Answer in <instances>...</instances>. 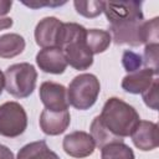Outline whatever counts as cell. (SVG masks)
I'll list each match as a JSON object with an SVG mask.
<instances>
[{
  "label": "cell",
  "mask_w": 159,
  "mask_h": 159,
  "mask_svg": "<svg viewBox=\"0 0 159 159\" xmlns=\"http://www.w3.org/2000/svg\"><path fill=\"white\" fill-rule=\"evenodd\" d=\"M0 159H15L12 152L2 144H0Z\"/></svg>",
  "instance_id": "obj_24"
},
{
  "label": "cell",
  "mask_w": 159,
  "mask_h": 159,
  "mask_svg": "<svg viewBox=\"0 0 159 159\" xmlns=\"http://www.w3.org/2000/svg\"><path fill=\"white\" fill-rule=\"evenodd\" d=\"M140 118L137 111L119 98H109L103 106L102 113L91 124V137L99 148L109 143H122L129 137Z\"/></svg>",
  "instance_id": "obj_1"
},
{
  "label": "cell",
  "mask_w": 159,
  "mask_h": 159,
  "mask_svg": "<svg viewBox=\"0 0 159 159\" xmlns=\"http://www.w3.org/2000/svg\"><path fill=\"white\" fill-rule=\"evenodd\" d=\"M62 145L65 152L75 158H84L91 155L96 147L93 138L86 132H73L67 134Z\"/></svg>",
  "instance_id": "obj_9"
},
{
  "label": "cell",
  "mask_w": 159,
  "mask_h": 159,
  "mask_svg": "<svg viewBox=\"0 0 159 159\" xmlns=\"http://www.w3.org/2000/svg\"><path fill=\"white\" fill-rule=\"evenodd\" d=\"M158 87H159V80L155 77L154 81L152 82V84L149 86V88L142 93L145 104L148 107H150L152 109L158 108Z\"/></svg>",
  "instance_id": "obj_21"
},
{
  "label": "cell",
  "mask_w": 159,
  "mask_h": 159,
  "mask_svg": "<svg viewBox=\"0 0 159 159\" xmlns=\"http://www.w3.org/2000/svg\"><path fill=\"white\" fill-rule=\"evenodd\" d=\"M103 12L109 22V29L116 43L139 46V27L143 24L142 2L138 1H104ZM111 36V37H112Z\"/></svg>",
  "instance_id": "obj_2"
},
{
  "label": "cell",
  "mask_w": 159,
  "mask_h": 159,
  "mask_svg": "<svg viewBox=\"0 0 159 159\" xmlns=\"http://www.w3.org/2000/svg\"><path fill=\"white\" fill-rule=\"evenodd\" d=\"M86 29L75 22L62 25L58 48L62 51L67 65L76 70H87L93 63V55L86 42Z\"/></svg>",
  "instance_id": "obj_3"
},
{
  "label": "cell",
  "mask_w": 159,
  "mask_h": 159,
  "mask_svg": "<svg viewBox=\"0 0 159 159\" xmlns=\"http://www.w3.org/2000/svg\"><path fill=\"white\" fill-rule=\"evenodd\" d=\"M27 125V116L17 102H6L0 106V134L15 138L22 134Z\"/></svg>",
  "instance_id": "obj_6"
},
{
  "label": "cell",
  "mask_w": 159,
  "mask_h": 159,
  "mask_svg": "<svg viewBox=\"0 0 159 159\" xmlns=\"http://www.w3.org/2000/svg\"><path fill=\"white\" fill-rule=\"evenodd\" d=\"M70 112L61 111L53 112L48 109H43L40 116V127L45 134L57 135L63 133L70 124Z\"/></svg>",
  "instance_id": "obj_12"
},
{
  "label": "cell",
  "mask_w": 159,
  "mask_h": 159,
  "mask_svg": "<svg viewBox=\"0 0 159 159\" xmlns=\"http://www.w3.org/2000/svg\"><path fill=\"white\" fill-rule=\"evenodd\" d=\"M111 40L112 37L107 31L97 30V29L86 31V42L92 55L106 51L111 43Z\"/></svg>",
  "instance_id": "obj_16"
},
{
  "label": "cell",
  "mask_w": 159,
  "mask_h": 159,
  "mask_svg": "<svg viewBox=\"0 0 159 159\" xmlns=\"http://www.w3.org/2000/svg\"><path fill=\"white\" fill-rule=\"evenodd\" d=\"M158 17L152 19L150 21H143V24L139 27V40L140 43L150 45V43H158Z\"/></svg>",
  "instance_id": "obj_18"
},
{
  "label": "cell",
  "mask_w": 159,
  "mask_h": 159,
  "mask_svg": "<svg viewBox=\"0 0 159 159\" xmlns=\"http://www.w3.org/2000/svg\"><path fill=\"white\" fill-rule=\"evenodd\" d=\"M157 71L145 67L142 70H137L134 72H130L128 76H125L122 81V87L124 91L129 93H143L145 89L149 88L154 78L157 77Z\"/></svg>",
  "instance_id": "obj_13"
},
{
  "label": "cell",
  "mask_w": 159,
  "mask_h": 159,
  "mask_svg": "<svg viewBox=\"0 0 159 159\" xmlns=\"http://www.w3.org/2000/svg\"><path fill=\"white\" fill-rule=\"evenodd\" d=\"M40 99L48 111H68V99L66 88L55 82H43L40 86Z\"/></svg>",
  "instance_id": "obj_7"
},
{
  "label": "cell",
  "mask_w": 159,
  "mask_h": 159,
  "mask_svg": "<svg viewBox=\"0 0 159 159\" xmlns=\"http://www.w3.org/2000/svg\"><path fill=\"white\" fill-rule=\"evenodd\" d=\"M75 7L78 14L86 17H96L103 11L104 1H75Z\"/></svg>",
  "instance_id": "obj_19"
},
{
  "label": "cell",
  "mask_w": 159,
  "mask_h": 159,
  "mask_svg": "<svg viewBox=\"0 0 159 159\" xmlns=\"http://www.w3.org/2000/svg\"><path fill=\"white\" fill-rule=\"evenodd\" d=\"M99 91L101 84L97 77L91 73H82L76 76L70 83L67 99L75 108L84 111L96 103Z\"/></svg>",
  "instance_id": "obj_4"
},
{
  "label": "cell",
  "mask_w": 159,
  "mask_h": 159,
  "mask_svg": "<svg viewBox=\"0 0 159 159\" xmlns=\"http://www.w3.org/2000/svg\"><path fill=\"white\" fill-rule=\"evenodd\" d=\"M144 63L149 65V68L158 72V43L145 45Z\"/></svg>",
  "instance_id": "obj_22"
},
{
  "label": "cell",
  "mask_w": 159,
  "mask_h": 159,
  "mask_svg": "<svg viewBox=\"0 0 159 159\" xmlns=\"http://www.w3.org/2000/svg\"><path fill=\"white\" fill-rule=\"evenodd\" d=\"M36 62L43 72L55 75L63 73V71L67 67L66 58L58 47L42 48L36 55Z\"/></svg>",
  "instance_id": "obj_11"
},
{
  "label": "cell",
  "mask_w": 159,
  "mask_h": 159,
  "mask_svg": "<svg viewBox=\"0 0 159 159\" xmlns=\"http://www.w3.org/2000/svg\"><path fill=\"white\" fill-rule=\"evenodd\" d=\"M25 48V40L17 34H6L0 36V57L11 58L20 55Z\"/></svg>",
  "instance_id": "obj_15"
},
{
  "label": "cell",
  "mask_w": 159,
  "mask_h": 159,
  "mask_svg": "<svg viewBox=\"0 0 159 159\" xmlns=\"http://www.w3.org/2000/svg\"><path fill=\"white\" fill-rule=\"evenodd\" d=\"M12 2L11 1H0V30L7 29L12 25V20L10 17H5V15L10 11Z\"/></svg>",
  "instance_id": "obj_23"
},
{
  "label": "cell",
  "mask_w": 159,
  "mask_h": 159,
  "mask_svg": "<svg viewBox=\"0 0 159 159\" xmlns=\"http://www.w3.org/2000/svg\"><path fill=\"white\" fill-rule=\"evenodd\" d=\"M16 159H60L58 155L52 152L45 140L34 142L22 147Z\"/></svg>",
  "instance_id": "obj_14"
},
{
  "label": "cell",
  "mask_w": 159,
  "mask_h": 159,
  "mask_svg": "<svg viewBox=\"0 0 159 159\" xmlns=\"http://www.w3.org/2000/svg\"><path fill=\"white\" fill-rule=\"evenodd\" d=\"M122 62H123V66L127 72H134V71L139 70V67L143 65V58L138 53H135L130 50H127L123 53Z\"/></svg>",
  "instance_id": "obj_20"
},
{
  "label": "cell",
  "mask_w": 159,
  "mask_h": 159,
  "mask_svg": "<svg viewBox=\"0 0 159 159\" xmlns=\"http://www.w3.org/2000/svg\"><path fill=\"white\" fill-rule=\"evenodd\" d=\"M4 78L5 88L11 96L16 98H25L35 89L37 72L30 63H16L6 68Z\"/></svg>",
  "instance_id": "obj_5"
},
{
  "label": "cell",
  "mask_w": 159,
  "mask_h": 159,
  "mask_svg": "<svg viewBox=\"0 0 159 159\" xmlns=\"http://www.w3.org/2000/svg\"><path fill=\"white\" fill-rule=\"evenodd\" d=\"M101 153L102 159H134L133 150L122 143H109L104 145Z\"/></svg>",
  "instance_id": "obj_17"
},
{
  "label": "cell",
  "mask_w": 159,
  "mask_h": 159,
  "mask_svg": "<svg viewBox=\"0 0 159 159\" xmlns=\"http://www.w3.org/2000/svg\"><path fill=\"white\" fill-rule=\"evenodd\" d=\"M62 22L56 17H45L42 19L35 29V40L36 43L43 48L47 47H58L60 35L62 30Z\"/></svg>",
  "instance_id": "obj_8"
},
{
  "label": "cell",
  "mask_w": 159,
  "mask_h": 159,
  "mask_svg": "<svg viewBox=\"0 0 159 159\" xmlns=\"http://www.w3.org/2000/svg\"><path fill=\"white\" fill-rule=\"evenodd\" d=\"M130 137L134 145L140 150H153L159 145L158 125L153 122L139 120Z\"/></svg>",
  "instance_id": "obj_10"
},
{
  "label": "cell",
  "mask_w": 159,
  "mask_h": 159,
  "mask_svg": "<svg viewBox=\"0 0 159 159\" xmlns=\"http://www.w3.org/2000/svg\"><path fill=\"white\" fill-rule=\"evenodd\" d=\"M4 87H5V78H4V73L0 71V94L4 89Z\"/></svg>",
  "instance_id": "obj_25"
}]
</instances>
